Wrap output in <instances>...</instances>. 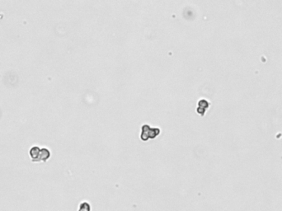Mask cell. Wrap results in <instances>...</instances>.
<instances>
[{
  "instance_id": "1",
  "label": "cell",
  "mask_w": 282,
  "mask_h": 211,
  "mask_svg": "<svg viewBox=\"0 0 282 211\" xmlns=\"http://www.w3.org/2000/svg\"><path fill=\"white\" fill-rule=\"evenodd\" d=\"M160 132H161V129L159 128H151L150 124H143L141 128V140L147 141L150 139H154L158 136Z\"/></svg>"
},
{
  "instance_id": "2",
  "label": "cell",
  "mask_w": 282,
  "mask_h": 211,
  "mask_svg": "<svg viewBox=\"0 0 282 211\" xmlns=\"http://www.w3.org/2000/svg\"><path fill=\"white\" fill-rule=\"evenodd\" d=\"M209 107H210V102L205 99H201L198 102V107L196 109V112L199 115H200L201 116H204L205 113L206 112V110L209 108Z\"/></svg>"
}]
</instances>
